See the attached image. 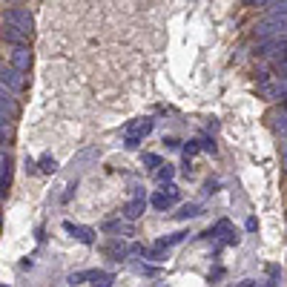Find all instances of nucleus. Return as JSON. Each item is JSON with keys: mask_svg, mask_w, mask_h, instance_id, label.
Listing matches in <instances>:
<instances>
[{"mask_svg": "<svg viewBox=\"0 0 287 287\" xmlns=\"http://www.w3.org/2000/svg\"><path fill=\"white\" fill-rule=\"evenodd\" d=\"M198 213H201V207H198V204H187V207H181V210H178V218H184V221H187V218L198 216Z\"/></svg>", "mask_w": 287, "mask_h": 287, "instance_id": "19", "label": "nucleus"}, {"mask_svg": "<svg viewBox=\"0 0 287 287\" xmlns=\"http://www.w3.org/2000/svg\"><path fill=\"white\" fill-rule=\"evenodd\" d=\"M144 207H147V201H144L141 195H135L132 201H126V204H124V216L129 218V221H135V218L144 216Z\"/></svg>", "mask_w": 287, "mask_h": 287, "instance_id": "12", "label": "nucleus"}, {"mask_svg": "<svg viewBox=\"0 0 287 287\" xmlns=\"http://www.w3.org/2000/svg\"><path fill=\"white\" fill-rule=\"evenodd\" d=\"M0 115H3V135H6V129H9V121L17 115V101H14V95L9 89L0 92Z\"/></svg>", "mask_w": 287, "mask_h": 287, "instance_id": "6", "label": "nucleus"}, {"mask_svg": "<svg viewBox=\"0 0 287 287\" xmlns=\"http://www.w3.org/2000/svg\"><path fill=\"white\" fill-rule=\"evenodd\" d=\"M259 40L267 43V40H279V37H287V0L285 3H270V14L259 23Z\"/></svg>", "mask_w": 287, "mask_h": 287, "instance_id": "1", "label": "nucleus"}, {"mask_svg": "<svg viewBox=\"0 0 287 287\" xmlns=\"http://www.w3.org/2000/svg\"><path fill=\"white\" fill-rule=\"evenodd\" d=\"M201 147H204L207 152H216V147H213V141H201Z\"/></svg>", "mask_w": 287, "mask_h": 287, "instance_id": "24", "label": "nucleus"}, {"mask_svg": "<svg viewBox=\"0 0 287 287\" xmlns=\"http://www.w3.org/2000/svg\"><path fill=\"white\" fill-rule=\"evenodd\" d=\"M149 132H152V118H138V121H132V124L126 126V132H124L126 149H135L138 144H141V138L149 135Z\"/></svg>", "mask_w": 287, "mask_h": 287, "instance_id": "3", "label": "nucleus"}, {"mask_svg": "<svg viewBox=\"0 0 287 287\" xmlns=\"http://www.w3.org/2000/svg\"><path fill=\"white\" fill-rule=\"evenodd\" d=\"M198 147H201L198 141H190V144H184V155H187V158H190V155H195V152H198Z\"/></svg>", "mask_w": 287, "mask_h": 287, "instance_id": "23", "label": "nucleus"}, {"mask_svg": "<svg viewBox=\"0 0 287 287\" xmlns=\"http://www.w3.org/2000/svg\"><path fill=\"white\" fill-rule=\"evenodd\" d=\"M207 236H210V239L221 236V239L227 241V244H236V241H239V236H236V233H233V227H230V221H218V224H216L213 230H210Z\"/></svg>", "mask_w": 287, "mask_h": 287, "instance_id": "11", "label": "nucleus"}, {"mask_svg": "<svg viewBox=\"0 0 287 287\" xmlns=\"http://www.w3.org/2000/svg\"><path fill=\"white\" fill-rule=\"evenodd\" d=\"M83 282H92L95 287H109L115 282V276L103 273V270H86V273H72L69 276V285H83Z\"/></svg>", "mask_w": 287, "mask_h": 287, "instance_id": "4", "label": "nucleus"}, {"mask_svg": "<svg viewBox=\"0 0 287 287\" xmlns=\"http://www.w3.org/2000/svg\"><path fill=\"white\" fill-rule=\"evenodd\" d=\"M3 287H6V285H3Z\"/></svg>", "mask_w": 287, "mask_h": 287, "instance_id": "25", "label": "nucleus"}, {"mask_svg": "<svg viewBox=\"0 0 287 287\" xmlns=\"http://www.w3.org/2000/svg\"><path fill=\"white\" fill-rule=\"evenodd\" d=\"M144 167H149V170H152V167H164V164H161V158L158 155H152V152H147V155H144Z\"/></svg>", "mask_w": 287, "mask_h": 287, "instance_id": "22", "label": "nucleus"}, {"mask_svg": "<svg viewBox=\"0 0 287 287\" xmlns=\"http://www.w3.org/2000/svg\"><path fill=\"white\" fill-rule=\"evenodd\" d=\"M181 239H187V233H172V236H164V239H158V244H155V247L167 250V247H172V244H178Z\"/></svg>", "mask_w": 287, "mask_h": 287, "instance_id": "16", "label": "nucleus"}, {"mask_svg": "<svg viewBox=\"0 0 287 287\" xmlns=\"http://www.w3.org/2000/svg\"><path fill=\"white\" fill-rule=\"evenodd\" d=\"M29 66H32V55H29V49H23V46H17L14 52H11V69H17V72H29Z\"/></svg>", "mask_w": 287, "mask_h": 287, "instance_id": "10", "label": "nucleus"}, {"mask_svg": "<svg viewBox=\"0 0 287 287\" xmlns=\"http://www.w3.org/2000/svg\"><path fill=\"white\" fill-rule=\"evenodd\" d=\"M0 80H3V89H9V92H20L23 86H26V83H23V75L11 66L0 72Z\"/></svg>", "mask_w": 287, "mask_h": 287, "instance_id": "8", "label": "nucleus"}, {"mask_svg": "<svg viewBox=\"0 0 287 287\" xmlns=\"http://www.w3.org/2000/svg\"><path fill=\"white\" fill-rule=\"evenodd\" d=\"M259 92H262L264 98H270V101H279V98L287 95V78H264Z\"/></svg>", "mask_w": 287, "mask_h": 287, "instance_id": "5", "label": "nucleus"}, {"mask_svg": "<svg viewBox=\"0 0 287 287\" xmlns=\"http://www.w3.org/2000/svg\"><path fill=\"white\" fill-rule=\"evenodd\" d=\"M63 230H66L69 236H75L80 244H92L95 241V233L89 227H83V224H72V221H63Z\"/></svg>", "mask_w": 287, "mask_h": 287, "instance_id": "9", "label": "nucleus"}, {"mask_svg": "<svg viewBox=\"0 0 287 287\" xmlns=\"http://www.w3.org/2000/svg\"><path fill=\"white\" fill-rule=\"evenodd\" d=\"M9 181H11V155L3 152V158H0V190H3V195L9 190Z\"/></svg>", "mask_w": 287, "mask_h": 287, "instance_id": "13", "label": "nucleus"}, {"mask_svg": "<svg viewBox=\"0 0 287 287\" xmlns=\"http://www.w3.org/2000/svg\"><path fill=\"white\" fill-rule=\"evenodd\" d=\"M172 175H175V170H172L170 164H167V167H161V170H158V181L170 184V181H172Z\"/></svg>", "mask_w": 287, "mask_h": 287, "instance_id": "21", "label": "nucleus"}, {"mask_svg": "<svg viewBox=\"0 0 287 287\" xmlns=\"http://www.w3.org/2000/svg\"><path fill=\"white\" fill-rule=\"evenodd\" d=\"M40 170H43V172H55V170H57L55 158H52L49 152H46V155H40Z\"/></svg>", "mask_w": 287, "mask_h": 287, "instance_id": "20", "label": "nucleus"}, {"mask_svg": "<svg viewBox=\"0 0 287 287\" xmlns=\"http://www.w3.org/2000/svg\"><path fill=\"white\" fill-rule=\"evenodd\" d=\"M106 253H109V256H115V259H124V256H126V247L121 244V239H115L112 244L106 247Z\"/></svg>", "mask_w": 287, "mask_h": 287, "instance_id": "18", "label": "nucleus"}, {"mask_svg": "<svg viewBox=\"0 0 287 287\" xmlns=\"http://www.w3.org/2000/svg\"><path fill=\"white\" fill-rule=\"evenodd\" d=\"M152 207H155V210H161V213H164V210H172V207H175V198L161 190V193L152 195Z\"/></svg>", "mask_w": 287, "mask_h": 287, "instance_id": "15", "label": "nucleus"}, {"mask_svg": "<svg viewBox=\"0 0 287 287\" xmlns=\"http://www.w3.org/2000/svg\"><path fill=\"white\" fill-rule=\"evenodd\" d=\"M279 124H276V129H279V135H282V144H285V152H287V112H279V118H276Z\"/></svg>", "mask_w": 287, "mask_h": 287, "instance_id": "17", "label": "nucleus"}, {"mask_svg": "<svg viewBox=\"0 0 287 287\" xmlns=\"http://www.w3.org/2000/svg\"><path fill=\"white\" fill-rule=\"evenodd\" d=\"M95 158H98V149H95V147L80 149L78 155H75V158L69 161V170H72L75 175H78V172H83V170H86V167H89V164H92Z\"/></svg>", "mask_w": 287, "mask_h": 287, "instance_id": "7", "label": "nucleus"}, {"mask_svg": "<svg viewBox=\"0 0 287 287\" xmlns=\"http://www.w3.org/2000/svg\"><path fill=\"white\" fill-rule=\"evenodd\" d=\"M3 29H6V37L9 40H23V37H29L32 34V14L29 9H23V6H11L6 11V20H3Z\"/></svg>", "mask_w": 287, "mask_h": 287, "instance_id": "2", "label": "nucleus"}, {"mask_svg": "<svg viewBox=\"0 0 287 287\" xmlns=\"http://www.w3.org/2000/svg\"><path fill=\"white\" fill-rule=\"evenodd\" d=\"M103 230L112 233V236H132V224L129 221H106Z\"/></svg>", "mask_w": 287, "mask_h": 287, "instance_id": "14", "label": "nucleus"}]
</instances>
